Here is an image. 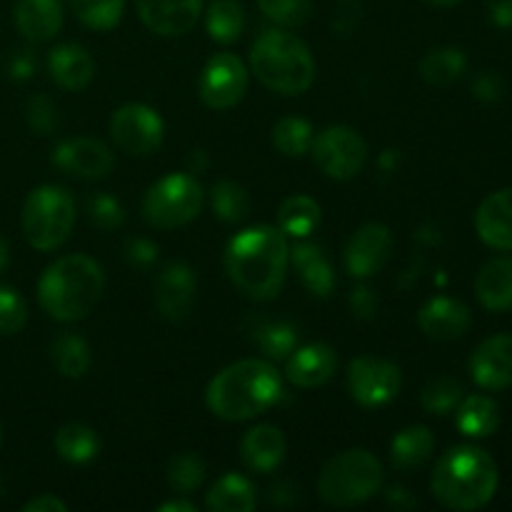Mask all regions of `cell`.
I'll return each mask as SVG.
<instances>
[{"instance_id": "obj_1", "label": "cell", "mask_w": 512, "mask_h": 512, "mask_svg": "<svg viewBox=\"0 0 512 512\" xmlns=\"http://www.w3.org/2000/svg\"><path fill=\"white\" fill-rule=\"evenodd\" d=\"M288 235L275 225H253L235 235L225 248V270L235 288L250 300L278 298L288 275Z\"/></svg>"}, {"instance_id": "obj_2", "label": "cell", "mask_w": 512, "mask_h": 512, "mask_svg": "<svg viewBox=\"0 0 512 512\" xmlns=\"http://www.w3.org/2000/svg\"><path fill=\"white\" fill-rule=\"evenodd\" d=\"M283 393V378L270 360L248 358L220 370L205 390L210 413L228 423H243L268 413Z\"/></svg>"}, {"instance_id": "obj_3", "label": "cell", "mask_w": 512, "mask_h": 512, "mask_svg": "<svg viewBox=\"0 0 512 512\" xmlns=\"http://www.w3.org/2000/svg\"><path fill=\"white\" fill-rule=\"evenodd\" d=\"M105 288L103 268L90 255H63L38 280L40 308L58 323H78L100 303Z\"/></svg>"}, {"instance_id": "obj_4", "label": "cell", "mask_w": 512, "mask_h": 512, "mask_svg": "<svg viewBox=\"0 0 512 512\" xmlns=\"http://www.w3.org/2000/svg\"><path fill=\"white\" fill-rule=\"evenodd\" d=\"M498 480V465L483 448L455 445L435 465L430 493L443 508L470 512L495 498Z\"/></svg>"}, {"instance_id": "obj_5", "label": "cell", "mask_w": 512, "mask_h": 512, "mask_svg": "<svg viewBox=\"0 0 512 512\" xmlns=\"http://www.w3.org/2000/svg\"><path fill=\"white\" fill-rule=\"evenodd\" d=\"M255 78L278 95H303L315 80V58L308 45L288 30H268L250 48Z\"/></svg>"}, {"instance_id": "obj_6", "label": "cell", "mask_w": 512, "mask_h": 512, "mask_svg": "<svg viewBox=\"0 0 512 512\" xmlns=\"http://www.w3.org/2000/svg\"><path fill=\"white\" fill-rule=\"evenodd\" d=\"M383 488V463L370 450H343L323 465L318 493L333 508H353Z\"/></svg>"}, {"instance_id": "obj_7", "label": "cell", "mask_w": 512, "mask_h": 512, "mask_svg": "<svg viewBox=\"0 0 512 512\" xmlns=\"http://www.w3.org/2000/svg\"><path fill=\"white\" fill-rule=\"evenodd\" d=\"M23 235L30 248L40 253L60 248L75 225V200L60 185H40L30 190L23 203Z\"/></svg>"}, {"instance_id": "obj_8", "label": "cell", "mask_w": 512, "mask_h": 512, "mask_svg": "<svg viewBox=\"0 0 512 512\" xmlns=\"http://www.w3.org/2000/svg\"><path fill=\"white\" fill-rule=\"evenodd\" d=\"M205 203V193L195 175L170 173L148 188L143 198V215L158 230L183 228L193 223Z\"/></svg>"}, {"instance_id": "obj_9", "label": "cell", "mask_w": 512, "mask_h": 512, "mask_svg": "<svg viewBox=\"0 0 512 512\" xmlns=\"http://www.w3.org/2000/svg\"><path fill=\"white\" fill-rule=\"evenodd\" d=\"M310 155L323 175L333 180H350L363 170L368 160V145L358 130L348 125H330L315 135Z\"/></svg>"}, {"instance_id": "obj_10", "label": "cell", "mask_w": 512, "mask_h": 512, "mask_svg": "<svg viewBox=\"0 0 512 512\" xmlns=\"http://www.w3.org/2000/svg\"><path fill=\"white\" fill-rule=\"evenodd\" d=\"M110 138L123 153L133 158H145L155 153L165 138V123L145 103H125L110 118Z\"/></svg>"}, {"instance_id": "obj_11", "label": "cell", "mask_w": 512, "mask_h": 512, "mask_svg": "<svg viewBox=\"0 0 512 512\" xmlns=\"http://www.w3.org/2000/svg\"><path fill=\"white\" fill-rule=\"evenodd\" d=\"M250 73L235 53H218L205 63L198 80V93L208 108L230 110L245 98Z\"/></svg>"}, {"instance_id": "obj_12", "label": "cell", "mask_w": 512, "mask_h": 512, "mask_svg": "<svg viewBox=\"0 0 512 512\" xmlns=\"http://www.w3.org/2000/svg\"><path fill=\"white\" fill-rule=\"evenodd\" d=\"M403 375L400 368L383 358H355L348 365V393L363 408H383L398 398Z\"/></svg>"}, {"instance_id": "obj_13", "label": "cell", "mask_w": 512, "mask_h": 512, "mask_svg": "<svg viewBox=\"0 0 512 512\" xmlns=\"http://www.w3.org/2000/svg\"><path fill=\"white\" fill-rule=\"evenodd\" d=\"M60 173L78 180H100L113 170L115 155L103 140L95 138H70L53 148L50 155Z\"/></svg>"}, {"instance_id": "obj_14", "label": "cell", "mask_w": 512, "mask_h": 512, "mask_svg": "<svg viewBox=\"0 0 512 512\" xmlns=\"http://www.w3.org/2000/svg\"><path fill=\"white\" fill-rule=\"evenodd\" d=\"M393 253V233L383 223H365L345 245V268L353 278L368 280L385 268Z\"/></svg>"}, {"instance_id": "obj_15", "label": "cell", "mask_w": 512, "mask_h": 512, "mask_svg": "<svg viewBox=\"0 0 512 512\" xmlns=\"http://www.w3.org/2000/svg\"><path fill=\"white\" fill-rule=\"evenodd\" d=\"M195 295H198V278L188 263H168L155 278V308L170 323L188 318L195 305Z\"/></svg>"}, {"instance_id": "obj_16", "label": "cell", "mask_w": 512, "mask_h": 512, "mask_svg": "<svg viewBox=\"0 0 512 512\" xmlns=\"http://www.w3.org/2000/svg\"><path fill=\"white\" fill-rule=\"evenodd\" d=\"M203 13V0H138V15L150 33L178 38L190 33Z\"/></svg>"}, {"instance_id": "obj_17", "label": "cell", "mask_w": 512, "mask_h": 512, "mask_svg": "<svg viewBox=\"0 0 512 512\" xmlns=\"http://www.w3.org/2000/svg\"><path fill=\"white\" fill-rule=\"evenodd\" d=\"M470 375L483 390H505L512 385V335H493L470 355Z\"/></svg>"}, {"instance_id": "obj_18", "label": "cell", "mask_w": 512, "mask_h": 512, "mask_svg": "<svg viewBox=\"0 0 512 512\" xmlns=\"http://www.w3.org/2000/svg\"><path fill=\"white\" fill-rule=\"evenodd\" d=\"M338 368V355L328 343H310L303 348H295L290 353L288 365H285V378L295 388H320L328 383Z\"/></svg>"}, {"instance_id": "obj_19", "label": "cell", "mask_w": 512, "mask_h": 512, "mask_svg": "<svg viewBox=\"0 0 512 512\" xmlns=\"http://www.w3.org/2000/svg\"><path fill=\"white\" fill-rule=\"evenodd\" d=\"M470 323H473V315L468 305L455 298H445V295L428 300L418 313L420 330L440 343L463 338L470 330Z\"/></svg>"}, {"instance_id": "obj_20", "label": "cell", "mask_w": 512, "mask_h": 512, "mask_svg": "<svg viewBox=\"0 0 512 512\" xmlns=\"http://www.w3.org/2000/svg\"><path fill=\"white\" fill-rule=\"evenodd\" d=\"M475 230L493 250H512V188L490 193L475 213Z\"/></svg>"}, {"instance_id": "obj_21", "label": "cell", "mask_w": 512, "mask_h": 512, "mask_svg": "<svg viewBox=\"0 0 512 512\" xmlns=\"http://www.w3.org/2000/svg\"><path fill=\"white\" fill-rule=\"evenodd\" d=\"M48 73L63 90H85L95 75V60L78 43H60L48 53Z\"/></svg>"}, {"instance_id": "obj_22", "label": "cell", "mask_w": 512, "mask_h": 512, "mask_svg": "<svg viewBox=\"0 0 512 512\" xmlns=\"http://www.w3.org/2000/svg\"><path fill=\"white\" fill-rule=\"evenodd\" d=\"M13 18L25 40L48 43L63 28V3L60 0H15Z\"/></svg>"}, {"instance_id": "obj_23", "label": "cell", "mask_w": 512, "mask_h": 512, "mask_svg": "<svg viewBox=\"0 0 512 512\" xmlns=\"http://www.w3.org/2000/svg\"><path fill=\"white\" fill-rule=\"evenodd\" d=\"M285 453H288V443L275 425H255L240 443L243 463L253 473H273L285 460Z\"/></svg>"}, {"instance_id": "obj_24", "label": "cell", "mask_w": 512, "mask_h": 512, "mask_svg": "<svg viewBox=\"0 0 512 512\" xmlns=\"http://www.w3.org/2000/svg\"><path fill=\"white\" fill-rule=\"evenodd\" d=\"M290 263L295 265L303 285L315 295V298H328L335 290V285H338L333 265L325 258L323 248H320L318 243H310V240L305 238L298 240V243L290 248Z\"/></svg>"}, {"instance_id": "obj_25", "label": "cell", "mask_w": 512, "mask_h": 512, "mask_svg": "<svg viewBox=\"0 0 512 512\" xmlns=\"http://www.w3.org/2000/svg\"><path fill=\"white\" fill-rule=\"evenodd\" d=\"M475 293L480 305L490 313H505L512 308V258H495L480 268L475 278Z\"/></svg>"}, {"instance_id": "obj_26", "label": "cell", "mask_w": 512, "mask_h": 512, "mask_svg": "<svg viewBox=\"0 0 512 512\" xmlns=\"http://www.w3.org/2000/svg\"><path fill=\"white\" fill-rule=\"evenodd\" d=\"M435 450V435L433 430L425 425H410V428L400 430L390 443V463L400 470V473H410V470L423 468L430 460Z\"/></svg>"}, {"instance_id": "obj_27", "label": "cell", "mask_w": 512, "mask_h": 512, "mask_svg": "<svg viewBox=\"0 0 512 512\" xmlns=\"http://www.w3.org/2000/svg\"><path fill=\"white\" fill-rule=\"evenodd\" d=\"M258 505V490L245 475L228 473L215 480L205 493V508L210 512H250Z\"/></svg>"}, {"instance_id": "obj_28", "label": "cell", "mask_w": 512, "mask_h": 512, "mask_svg": "<svg viewBox=\"0 0 512 512\" xmlns=\"http://www.w3.org/2000/svg\"><path fill=\"white\" fill-rule=\"evenodd\" d=\"M455 425L468 438H488L500 425V408L488 395H468L455 408Z\"/></svg>"}, {"instance_id": "obj_29", "label": "cell", "mask_w": 512, "mask_h": 512, "mask_svg": "<svg viewBox=\"0 0 512 512\" xmlns=\"http://www.w3.org/2000/svg\"><path fill=\"white\" fill-rule=\"evenodd\" d=\"M320 223V205L318 200L310 195H290L283 200L278 210V228L283 230L288 238L303 240L310 238Z\"/></svg>"}, {"instance_id": "obj_30", "label": "cell", "mask_w": 512, "mask_h": 512, "mask_svg": "<svg viewBox=\"0 0 512 512\" xmlns=\"http://www.w3.org/2000/svg\"><path fill=\"white\" fill-rule=\"evenodd\" d=\"M55 453H58L65 463H90V460L100 453V438L90 425L68 423L55 433Z\"/></svg>"}, {"instance_id": "obj_31", "label": "cell", "mask_w": 512, "mask_h": 512, "mask_svg": "<svg viewBox=\"0 0 512 512\" xmlns=\"http://www.w3.org/2000/svg\"><path fill=\"white\" fill-rule=\"evenodd\" d=\"M465 68H468V58H465L463 50L445 45V48H435L425 55L423 63H420V75H423L425 83L445 88V85H453L455 80L463 78Z\"/></svg>"}, {"instance_id": "obj_32", "label": "cell", "mask_w": 512, "mask_h": 512, "mask_svg": "<svg viewBox=\"0 0 512 512\" xmlns=\"http://www.w3.org/2000/svg\"><path fill=\"white\" fill-rule=\"evenodd\" d=\"M208 35L220 45H230L243 35L245 10L238 0H213L205 13Z\"/></svg>"}, {"instance_id": "obj_33", "label": "cell", "mask_w": 512, "mask_h": 512, "mask_svg": "<svg viewBox=\"0 0 512 512\" xmlns=\"http://www.w3.org/2000/svg\"><path fill=\"white\" fill-rule=\"evenodd\" d=\"M50 358H53V365L58 368V373L70 380L83 378L90 370V363H93L90 345L75 333H65L60 338H55V343L50 345Z\"/></svg>"}, {"instance_id": "obj_34", "label": "cell", "mask_w": 512, "mask_h": 512, "mask_svg": "<svg viewBox=\"0 0 512 512\" xmlns=\"http://www.w3.org/2000/svg\"><path fill=\"white\" fill-rule=\"evenodd\" d=\"M253 343L263 350V355L273 363L288 360L298 348V328L283 320H260L253 328Z\"/></svg>"}, {"instance_id": "obj_35", "label": "cell", "mask_w": 512, "mask_h": 512, "mask_svg": "<svg viewBox=\"0 0 512 512\" xmlns=\"http://www.w3.org/2000/svg\"><path fill=\"white\" fill-rule=\"evenodd\" d=\"M273 145L278 153H283L285 158H303L305 153H310V145H313L315 130L310 125V120L298 118V115H285L278 123L273 125Z\"/></svg>"}, {"instance_id": "obj_36", "label": "cell", "mask_w": 512, "mask_h": 512, "mask_svg": "<svg viewBox=\"0 0 512 512\" xmlns=\"http://www.w3.org/2000/svg\"><path fill=\"white\" fill-rule=\"evenodd\" d=\"M210 208H213L215 218L223 223H240L250 215L253 200L250 193L235 180H220L210 190Z\"/></svg>"}, {"instance_id": "obj_37", "label": "cell", "mask_w": 512, "mask_h": 512, "mask_svg": "<svg viewBox=\"0 0 512 512\" xmlns=\"http://www.w3.org/2000/svg\"><path fill=\"white\" fill-rule=\"evenodd\" d=\"M463 398V383L458 378H450V375H440L425 385L423 393H420V405L430 415H448L458 408Z\"/></svg>"}, {"instance_id": "obj_38", "label": "cell", "mask_w": 512, "mask_h": 512, "mask_svg": "<svg viewBox=\"0 0 512 512\" xmlns=\"http://www.w3.org/2000/svg\"><path fill=\"white\" fill-rule=\"evenodd\" d=\"M205 480V460L198 453H178L168 463V485L173 493L190 495L203 485Z\"/></svg>"}, {"instance_id": "obj_39", "label": "cell", "mask_w": 512, "mask_h": 512, "mask_svg": "<svg viewBox=\"0 0 512 512\" xmlns=\"http://www.w3.org/2000/svg\"><path fill=\"white\" fill-rule=\"evenodd\" d=\"M68 3L75 18L93 30L115 28L125 10V0H68Z\"/></svg>"}, {"instance_id": "obj_40", "label": "cell", "mask_w": 512, "mask_h": 512, "mask_svg": "<svg viewBox=\"0 0 512 512\" xmlns=\"http://www.w3.org/2000/svg\"><path fill=\"white\" fill-rule=\"evenodd\" d=\"M258 8L283 28H298L313 13V0H258Z\"/></svg>"}, {"instance_id": "obj_41", "label": "cell", "mask_w": 512, "mask_h": 512, "mask_svg": "<svg viewBox=\"0 0 512 512\" xmlns=\"http://www.w3.org/2000/svg\"><path fill=\"white\" fill-rule=\"evenodd\" d=\"M28 323V303L10 285H0V335H15Z\"/></svg>"}, {"instance_id": "obj_42", "label": "cell", "mask_w": 512, "mask_h": 512, "mask_svg": "<svg viewBox=\"0 0 512 512\" xmlns=\"http://www.w3.org/2000/svg\"><path fill=\"white\" fill-rule=\"evenodd\" d=\"M88 218L100 230H118L125 223V208L118 198L108 193L93 195L88 200Z\"/></svg>"}, {"instance_id": "obj_43", "label": "cell", "mask_w": 512, "mask_h": 512, "mask_svg": "<svg viewBox=\"0 0 512 512\" xmlns=\"http://www.w3.org/2000/svg\"><path fill=\"white\" fill-rule=\"evenodd\" d=\"M28 125L38 135H50L58 125V110H55L53 100L48 95H33L28 100Z\"/></svg>"}, {"instance_id": "obj_44", "label": "cell", "mask_w": 512, "mask_h": 512, "mask_svg": "<svg viewBox=\"0 0 512 512\" xmlns=\"http://www.w3.org/2000/svg\"><path fill=\"white\" fill-rule=\"evenodd\" d=\"M158 245L148 238H130L125 243V260L135 268H150L158 260Z\"/></svg>"}, {"instance_id": "obj_45", "label": "cell", "mask_w": 512, "mask_h": 512, "mask_svg": "<svg viewBox=\"0 0 512 512\" xmlns=\"http://www.w3.org/2000/svg\"><path fill=\"white\" fill-rule=\"evenodd\" d=\"M348 303H350V313L360 320H370L375 318V313H378V295H375L368 285H358V288H353Z\"/></svg>"}, {"instance_id": "obj_46", "label": "cell", "mask_w": 512, "mask_h": 512, "mask_svg": "<svg viewBox=\"0 0 512 512\" xmlns=\"http://www.w3.org/2000/svg\"><path fill=\"white\" fill-rule=\"evenodd\" d=\"M473 93L483 103H498L503 98V80L495 73H480L473 83Z\"/></svg>"}, {"instance_id": "obj_47", "label": "cell", "mask_w": 512, "mask_h": 512, "mask_svg": "<svg viewBox=\"0 0 512 512\" xmlns=\"http://www.w3.org/2000/svg\"><path fill=\"white\" fill-rule=\"evenodd\" d=\"M35 68H38V60H35L33 50L23 48V50H15L8 60V75L13 80H28L33 78Z\"/></svg>"}, {"instance_id": "obj_48", "label": "cell", "mask_w": 512, "mask_h": 512, "mask_svg": "<svg viewBox=\"0 0 512 512\" xmlns=\"http://www.w3.org/2000/svg\"><path fill=\"white\" fill-rule=\"evenodd\" d=\"M385 503L395 510L418 508V498H415L408 488H403V485H393V488L385 490Z\"/></svg>"}, {"instance_id": "obj_49", "label": "cell", "mask_w": 512, "mask_h": 512, "mask_svg": "<svg viewBox=\"0 0 512 512\" xmlns=\"http://www.w3.org/2000/svg\"><path fill=\"white\" fill-rule=\"evenodd\" d=\"M23 510L25 512H68V505H65L60 498H55V495L43 493L38 495V498L30 500V503H25Z\"/></svg>"}, {"instance_id": "obj_50", "label": "cell", "mask_w": 512, "mask_h": 512, "mask_svg": "<svg viewBox=\"0 0 512 512\" xmlns=\"http://www.w3.org/2000/svg\"><path fill=\"white\" fill-rule=\"evenodd\" d=\"M488 13L498 28H512V0H488Z\"/></svg>"}, {"instance_id": "obj_51", "label": "cell", "mask_w": 512, "mask_h": 512, "mask_svg": "<svg viewBox=\"0 0 512 512\" xmlns=\"http://www.w3.org/2000/svg\"><path fill=\"white\" fill-rule=\"evenodd\" d=\"M298 488H295V485H290V483H278V485H273V490H270V503L273 505H280V508H285V505H293L295 503V498H298Z\"/></svg>"}, {"instance_id": "obj_52", "label": "cell", "mask_w": 512, "mask_h": 512, "mask_svg": "<svg viewBox=\"0 0 512 512\" xmlns=\"http://www.w3.org/2000/svg\"><path fill=\"white\" fill-rule=\"evenodd\" d=\"M158 512H198V508L190 500H168V503L160 505Z\"/></svg>"}, {"instance_id": "obj_53", "label": "cell", "mask_w": 512, "mask_h": 512, "mask_svg": "<svg viewBox=\"0 0 512 512\" xmlns=\"http://www.w3.org/2000/svg\"><path fill=\"white\" fill-rule=\"evenodd\" d=\"M10 263V248H8V240L0 235V273H3L5 268H8Z\"/></svg>"}, {"instance_id": "obj_54", "label": "cell", "mask_w": 512, "mask_h": 512, "mask_svg": "<svg viewBox=\"0 0 512 512\" xmlns=\"http://www.w3.org/2000/svg\"><path fill=\"white\" fill-rule=\"evenodd\" d=\"M190 168H195L193 173H198V170L205 168V153H203V150H193V155H190Z\"/></svg>"}, {"instance_id": "obj_55", "label": "cell", "mask_w": 512, "mask_h": 512, "mask_svg": "<svg viewBox=\"0 0 512 512\" xmlns=\"http://www.w3.org/2000/svg\"><path fill=\"white\" fill-rule=\"evenodd\" d=\"M428 3L438 5V8H453V5L463 3V0H428Z\"/></svg>"}, {"instance_id": "obj_56", "label": "cell", "mask_w": 512, "mask_h": 512, "mask_svg": "<svg viewBox=\"0 0 512 512\" xmlns=\"http://www.w3.org/2000/svg\"><path fill=\"white\" fill-rule=\"evenodd\" d=\"M0 440H3V428H0Z\"/></svg>"}]
</instances>
